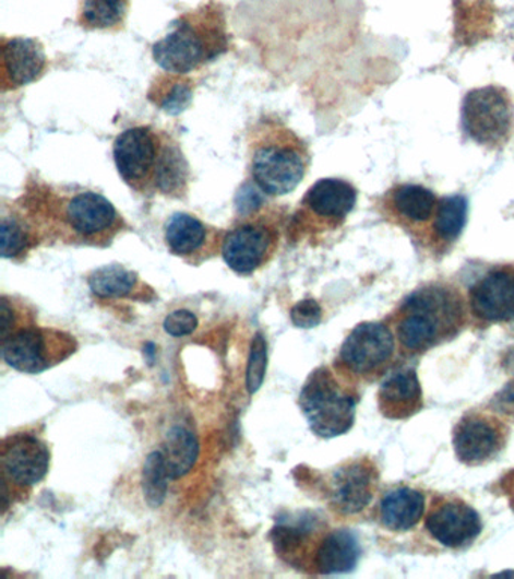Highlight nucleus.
I'll use <instances>...</instances> for the list:
<instances>
[{"mask_svg":"<svg viewBox=\"0 0 514 579\" xmlns=\"http://www.w3.org/2000/svg\"><path fill=\"white\" fill-rule=\"evenodd\" d=\"M19 205V204H17ZM17 212L7 210L2 216V256L3 259H15L27 251L33 244L34 232L37 233L34 222L27 216L25 210L19 205Z\"/></svg>","mask_w":514,"mask_h":579,"instance_id":"nucleus-24","label":"nucleus"},{"mask_svg":"<svg viewBox=\"0 0 514 579\" xmlns=\"http://www.w3.org/2000/svg\"><path fill=\"white\" fill-rule=\"evenodd\" d=\"M228 49L227 22L215 2L184 14L153 47L154 61L171 74L192 73Z\"/></svg>","mask_w":514,"mask_h":579,"instance_id":"nucleus-4","label":"nucleus"},{"mask_svg":"<svg viewBox=\"0 0 514 579\" xmlns=\"http://www.w3.org/2000/svg\"><path fill=\"white\" fill-rule=\"evenodd\" d=\"M50 453L38 436L20 434L3 441V478L19 486H33L41 482L49 471Z\"/></svg>","mask_w":514,"mask_h":579,"instance_id":"nucleus-12","label":"nucleus"},{"mask_svg":"<svg viewBox=\"0 0 514 579\" xmlns=\"http://www.w3.org/2000/svg\"><path fill=\"white\" fill-rule=\"evenodd\" d=\"M394 353V336L382 323H362L344 341L339 359L355 375H369Z\"/></svg>","mask_w":514,"mask_h":579,"instance_id":"nucleus-11","label":"nucleus"},{"mask_svg":"<svg viewBox=\"0 0 514 579\" xmlns=\"http://www.w3.org/2000/svg\"><path fill=\"white\" fill-rule=\"evenodd\" d=\"M278 210L243 217L223 240L225 263L239 275L259 271L274 256L279 239Z\"/></svg>","mask_w":514,"mask_h":579,"instance_id":"nucleus-7","label":"nucleus"},{"mask_svg":"<svg viewBox=\"0 0 514 579\" xmlns=\"http://www.w3.org/2000/svg\"><path fill=\"white\" fill-rule=\"evenodd\" d=\"M474 315L486 321L514 319V269H495L470 288Z\"/></svg>","mask_w":514,"mask_h":579,"instance_id":"nucleus-15","label":"nucleus"},{"mask_svg":"<svg viewBox=\"0 0 514 579\" xmlns=\"http://www.w3.org/2000/svg\"><path fill=\"white\" fill-rule=\"evenodd\" d=\"M267 370V341L261 332H256L252 340L251 355H249L247 385L251 394L259 391L264 382Z\"/></svg>","mask_w":514,"mask_h":579,"instance_id":"nucleus-30","label":"nucleus"},{"mask_svg":"<svg viewBox=\"0 0 514 579\" xmlns=\"http://www.w3.org/2000/svg\"><path fill=\"white\" fill-rule=\"evenodd\" d=\"M159 451L169 478H180L195 465L200 444L191 428L176 426L166 435Z\"/></svg>","mask_w":514,"mask_h":579,"instance_id":"nucleus-23","label":"nucleus"},{"mask_svg":"<svg viewBox=\"0 0 514 579\" xmlns=\"http://www.w3.org/2000/svg\"><path fill=\"white\" fill-rule=\"evenodd\" d=\"M2 358L15 370L37 375L76 352V341L57 329L20 328L2 339Z\"/></svg>","mask_w":514,"mask_h":579,"instance_id":"nucleus-9","label":"nucleus"},{"mask_svg":"<svg viewBox=\"0 0 514 579\" xmlns=\"http://www.w3.org/2000/svg\"><path fill=\"white\" fill-rule=\"evenodd\" d=\"M464 129L474 142L488 149H502L514 132L512 97L501 86L470 91L464 102Z\"/></svg>","mask_w":514,"mask_h":579,"instance_id":"nucleus-8","label":"nucleus"},{"mask_svg":"<svg viewBox=\"0 0 514 579\" xmlns=\"http://www.w3.org/2000/svg\"><path fill=\"white\" fill-rule=\"evenodd\" d=\"M165 331L172 336H184L192 334L198 327V319L188 309H177L165 319Z\"/></svg>","mask_w":514,"mask_h":579,"instance_id":"nucleus-33","label":"nucleus"},{"mask_svg":"<svg viewBox=\"0 0 514 579\" xmlns=\"http://www.w3.org/2000/svg\"><path fill=\"white\" fill-rule=\"evenodd\" d=\"M88 284L94 295L101 299H115L132 295L138 285V275L122 265H105L91 273Z\"/></svg>","mask_w":514,"mask_h":579,"instance_id":"nucleus-26","label":"nucleus"},{"mask_svg":"<svg viewBox=\"0 0 514 579\" xmlns=\"http://www.w3.org/2000/svg\"><path fill=\"white\" fill-rule=\"evenodd\" d=\"M361 548L350 531H332L320 542L315 551V567L320 574H346L358 565Z\"/></svg>","mask_w":514,"mask_h":579,"instance_id":"nucleus-20","label":"nucleus"},{"mask_svg":"<svg viewBox=\"0 0 514 579\" xmlns=\"http://www.w3.org/2000/svg\"><path fill=\"white\" fill-rule=\"evenodd\" d=\"M300 410L315 435L335 438L354 426L356 399L327 368H319L303 385Z\"/></svg>","mask_w":514,"mask_h":579,"instance_id":"nucleus-6","label":"nucleus"},{"mask_svg":"<svg viewBox=\"0 0 514 579\" xmlns=\"http://www.w3.org/2000/svg\"><path fill=\"white\" fill-rule=\"evenodd\" d=\"M426 527L434 541L449 548H461L480 534L481 521L468 504L449 501L430 511Z\"/></svg>","mask_w":514,"mask_h":579,"instance_id":"nucleus-16","label":"nucleus"},{"mask_svg":"<svg viewBox=\"0 0 514 579\" xmlns=\"http://www.w3.org/2000/svg\"><path fill=\"white\" fill-rule=\"evenodd\" d=\"M113 158L124 184L141 196L188 193L189 165L180 145L152 126H136L115 139Z\"/></svg>","mask_w":514,"mask_h":579,"instance_id":"nucleus-1","label":"nucleus"},{"mask_svg":"<svg viewBox=\"0 0 514 579\" xmlns=\"http://www.w3.org/2000/svg\"><path fill=\"white\" fill-rule=\"evenodd\" d=\"M425 497L410 487L391 491L381 504V518L385 527L394 531H406L417 525L425 513Z\"/></svg>","mask_w":514,"mask_h":579,"instance_id":"nucleus-22","label":"nucleus"},{"mask_svg":"<svg viewBox=\"0 0 514 579\" xmlns=\"http://www.w3.org/2000/svg\"><path fill=\"white\" fill-rule=\"evenodd\" d=\"M129 0H83L81 23L89 29H112L124 22Z\"/></svg>","mask_w":514,"mask_h":579,"instance_id":"nucleus-27","label":"nucleus"},{"mask_svg":"<svg viewBox=\"0 0 514 579\" xmlns=\"http://www.w3.org/2000/svg\"><path fill=\"white\" fill-rule=\"evenodd\" d=\"M47 66L45 49L37 39L3 38L2 91L17 90L43 76Z\"/></svg>","mask_w":514,"mask_h":579,"instance_id":"nucleus-14","label":"nucleus"},{"mask_svg":"<svg viewBox=\"0 0 514 579\" xmlns=\"http://www.w3.org/2000/svg\"><path fill=\"white\" fill-rule=\"evenodd\" d=\"M374 473L367 463L343 466L331 480V503L344 515L359 513L373 498Z\"/></svg>","mask_w":514,"mask_h":579,"instance_id":"nucleus-18","label":"nucleus"},{"mask_svg":"<svg viewBox=\"0 0 514 579\" xmlns=\"http://www.w3.org/2000/svg\"><path fill=\"white\" fill-rule=\"evenodd\" d=\"M290 317L295 327L314 328L322 321V307L314 299L300 300L291 308Z\"/></svg>","mask_w":514,"mask_h":579,"instance_id":"nucleus-32","label":"nucleus"},{"mask_svg":"<svg viewBox=\"0 0 514 579\" xmlns=\"http://www.w3.org/2000/svg\"><path fill=\"white\" fill-rule=\"evenodd\" d=\"M19 205L35 227L61 228L73 234L74 239L88 244H108L124 227V221L112 202L93 190H59L47 185H31Z\"/></svg>","mask_w":514,"mask_h":579,"instance_id":"nucleus-2","label":"nucleus"},{"mask_svg":"<svg viewBox=\"0 0 514 579\" xmlns=\"http://www.w3.org/2000/svg\"><path fill=\"white\" fill-rule=\"evenodd\" d=\"M358 192L349 181L323 178L311 186L300 201L292 220V228H337L355 209Z\"/></svg>","mask_w":514,"mask_h":579,"instance_id":"nucleus-10","label":"nucleus"},{"mask_svg":"<svg viewBox=\"0 0 514 579\" xmlns=\"http://www.w3.org/2000/svg\"><path fill=\"white\" fill-rule=\"evenodd\" d=\"M501 427L481 415L466 416L454 432V448L462 462L480 465L501 450Z\"/></svg>","mask_w":514,"mask_h":579,"instance_id":"nucleus-17","label":"nucleus"},{"mask_svg":"<svg viewBox=\"0 0 514 579\" xmlns=\"http://www.w3.org/2000/svg\"><path fill=\"white\" fill-rule=\"evenodd\" d=\"M398 336L409 351L432 347L462 316L461 300L449 288L430 285L407 297L402 308Z\"/></svg>","mask_w":514,"mask_h":579,"instance_id":"nucleus-5","label":"nucleus"},{"mask_svg":"<svg viewBox=\"0 0 514 579\" xmlns=\"http://www.w3.org/2000/svg\"><path fill=\"white\" fill-rule=\"evenodd\" d=\"M310 534L311 527L302 519L296 522L280 521L272 531V542H274L276 554L295 565L296 557L302 551Z\"/></svg>","mask_w":514,"mask_h":579,"instance_id":"nucleus-28","label":"nucleus"},{"mask_svg":"<svg viewBox=\"0 0 514 579\" xmlns=\"http://www.w3.org/2000/svg\"><path fill=\"white\" fill-rule=\"evenodd\" d=\"M468 202L462 196L441 198L437 221L433 224L432 239L437 244L449 245L458 239L466 225Z\"/></svg>","mask_w":514,"mask_h":579,"instance_id":"nucleus-25","label":"nucleus"},{"mask_svg":"<svg viewBox=\"0 0 514 579\" xmlns=\"http://www.w3.org/2000/svg\"><path fill=\"white\" fill-rule=\"evenodd\" d=\"M248 144L252 180L266 196H287L306 178L310 152L284 122L263 118L249 132Z\"/></svg>","mask_w":514,"mask_h":579,"instance_id":"nucleus-3","label":"nucleus"},{"mask_svg":"<svg viewBox=\"0 0 514 579\" xmlns=\"http://www.w3.org/2000/svg\"><path fill=\"white\" fill-rule=\"evenodd\" d=\"M379 402L383 414L390 418H406L421 407L422 394L417 373L395 371L382 383Z\"/></svg>","mask_w":514,"mask_h":579,"instance_id":"nucleus-19","label":"nucleus"},{"mask_svg":"<svg viewBox=\"0 0 514 579\" xmlns=\"http://www.w3.org/2000/svg\"><path fill=\"white\" fill-rule=\"evenodd\" d=\"M212 234V229L203 221L188 213L172 214L165 225V240L169 251L184 259L203 252Z\"/></svg>","mask_w":514,"mask_h":579,"instance_id":"nucleus-21","label":"nucleus"},{"mask_svg":"<svg viewBox=\"0 0 514 579\" xmlns=\"http://www.w3.org/2000/svg\"><path fill=\"white\" fill-rule=\"evenodd\" d=\"M441 198L432 190L419 185H398L383 197L382 205L391 220L407 229H425L433 232Z\"/></svg>","mask_w":514,"mask_h":579,"instance_id":"nucleus-13","label":"nucleus"},{"mask_svg":"<svg viewBox=\"0 0 514 579\" xmlns=\"http://www.w3.org/2000/svg\"><path fill=\"white\" fill-rule=\"evenodd\" d=\"M168 478L169 475L166 473L160 451H153L145 460L144 471H142V487H144L146 503L154 509L160 507L162 503L165 501L166 492H168Z\"/></svg>","mask_w":514,"mask_h":579,"instance_id":"nucleus-29","label":"nucleus"},{"mask_svg":"<svg viewBox=\"0 0 514 579\" xmlns=\"http://www.w3.org/2000/svg\"><path fill=\"white\" fill-rule=\"evenodd\" d=\"M165 88L157 91L156 103L166 113L178 114L191 103L192 86L189 81H171V85L166 83Z\"/></svg>","mask_w":514,"mask_h":579,"instance_id":"nucleus-31","label":"nucleus"}]
</instances>
